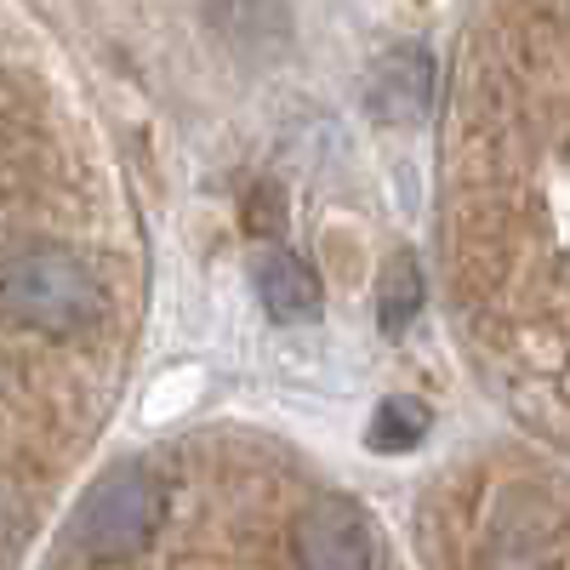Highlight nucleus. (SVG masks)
<instances>
[{
    "mask_svg": "<svg viewBox=\"0 0 570 570\" xmlns=\"http://www.w3.org/2000/svg\"><path fill=\"white\" fill-rule=\"evenodd\" d=\"M0 297H7V314L40 337H69L80 331L91 314H98V285H91V268L63 252V246H12L7 257V279H0Z\"/></svg>",
    "mask_w": 570,
    "mask_h": 570,
    "instance_id": "1",
    "label": "nucleus"
},
{
    "mask_svg": "<svg viewBox=\"0 0 570 570\" xmlns=\"http://www.w3.org/2000/svg\"><path fill=\"white\" fill-rule=\"evenodd\" d=\"M160 525V485L149 468H115L91 485L80 508V542L98 559H126Z\"/></svg>",
    "mask_w": 570,
    "mask_h": 570,
    "instance_id": "2",
    "label": "nucleus"
},
{
    "mask_svg": "<svg viewBox=\"0 0 570 570\" xmlns=\"http://www.w3.org/2000/svg\"><path fill=\"white\" fill-rule=\"evenodd\" d=\"M303 570H371V525L354 502H308L297 513Z\"/></svg>",
    "mask_w": 570,
    "mask_h": 570,
    "instance_id": "3",
    "label": "nucleus"
},
{
    "mask_svg": "<svg viewBox=\"0 0 570 570\" xmlns=\"http://www.w3.org/2000/svg\"><path fill=\"white\" fill-rule=\"evenodd\" d=\"M434 98V58L422 46H400L371 69V109L383 120H416Z\"/></svg>",
    "mask_w": 570,
    "mask_h": 570,
    "instance_id": "4",
    "label": "nucleus"
},
{
    "mask_svg": "<svg viewBox=\"0 0 570 570\" xmlns=\"http://www.w3.org/2000/svg\"><path fill=\"white\" fill-rule=\"evenodd\" d=\"M257 297H263V308H268L274 320L303 325V320L320 314V279L308 274L303 257H292V252H268V257L257 263Z\"/></svg>",
    "mask_w": 570,
    "mask_h": 570,
    "instance_id": "5",
    "label": "nucleus"
},
{
    "mask_svg": "<svg viewBox=\"0 0 570 570\" xmlns=\"http://www.w3.org/2000/svg\"><path fill=\"white\" fill-rule=\"evenodd\" d=\"M416 308H422V274H416L411 257H394L383 268V285H376V320H383L389 337H400V331L416 320Z\"/></svg>",
    "mask_w": 570,
    "mask_h": 570,
    "instance_id": "6",
    "label": "nucleus"
},
{
    "mask_svg": "<svg viewBox=\"0 0 570 570\" xmlns=\"http://www.w3.org/2000/svg\"><path fill=\"white\" fill-rule=\"evenodd\" d=\"M422 434H428V405L422 400H383L371 428H365V440L376 451H411Z\"/></svg>",
    "mask_w": 570,
    "mask_h": 570,
    "instance_id": "7",
    "label": "nucleus"
},
{
    "mask_svg": "<svg viewBox=\"0 0 570 570\" xmlns=\"http://www.w3.org/2000/svg\"><path fill=\"white\" fill-rule=\"evenodd\" d=\"M502 570H531V564H502Z\"/></svg>",
    "mask_w": 570,
    "mask_h": 570,
    "instance_id": "8",
    "label": "nucleus"
}]
</instances>
